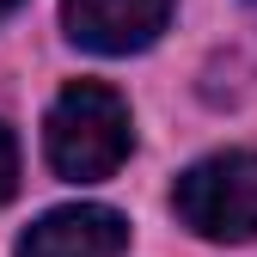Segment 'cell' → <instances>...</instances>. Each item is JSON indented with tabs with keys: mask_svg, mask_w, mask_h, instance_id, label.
<instances>
[{
	"mask_svg": "<svg viewBox=\"0 0 257 257\" xmlns=\"http://www.w3.org/2000/svg\"><path fill=\"white\" fill-rule=\"evenodd\" d=\"M172 208L196 239H257V153H214L190 166L172 190Z\"/></svg>",
	"mask_w": 257,
	"mask_h": 257,
	"instance_id": "7a4b0ae2",
	"label": "cell"
},
{
	"mask_svg": "<svg viewBox=\"0 0 257 257\" xmlns=\"http://www.w3.org/2000/svg\"><path fill=\"white\" fill-rule=\"evenodd\" d=\"M172 19V0H61L68 37L92 55H135Z\"/></svg>",
	"mask_w": 257,
	"mask_h": 257,
	"instance_id": "3957f363",
	"label": "cell"
},
{
	"mask_svg": "<svg viewBox=\"0 0 257 257\" xmlns=\"http://www.w3.org/2000/svg\"><path fill=\"white\" fill-rule=\"evenodd\" d=\"M19 190V147H13V135L0 128V202H7Z\"/></svg>",
	"mask_w": 257,
	"mask_h": 257,
	"instance_id": "5b68a950",
	"label": "cell"
},
{
	"mask_svg": "<svg viewBox=\"0 0 257 257\" xmlns=\"http://www.w3.org/2000/svg\"><path fill=\"white\" fill-rule=\"evenodd\" d=\"M13 7H19V0H0V19H7V13H13Z\"/></svg>",
	"mask_w": 257,
	"mask_h": 257,
	"instance_id": "8992f818",
	"label": "cell"
},
{
	"mask_svg": "<svg viewBox=\"0 0 257 257\" xmlns=\"http://www.w3.org/2000/svg\"><path fill=\"white\" fill-rule=\"evenodd\" d=\"M43 147H49V166L68 178V184H98V178H110L122 159H128V147H135L128 104L116 98L110 86H98V80H74L49 104Z\"/></svg>",
	"mask_w": 257,
	"mask_h": 257,
	"instance_id": "6da1fadb",
	"label": "cell"
},
{
	"mask_svg": "<svg viewBox=\"0 0 257 257\" xmlns=\"http://www.w3.org/2000/svg\"><path fill=\"white\" fill-rule=\"evenodd\" d=\"M122 251H128V220L98 202L55 208L19 239V257H122Z\"/></svg>",
	"mask_w": 257,
	"mask_h": 257,
	"instance_id": "277c9868",
	"label": "cell"
}]
</instances>
